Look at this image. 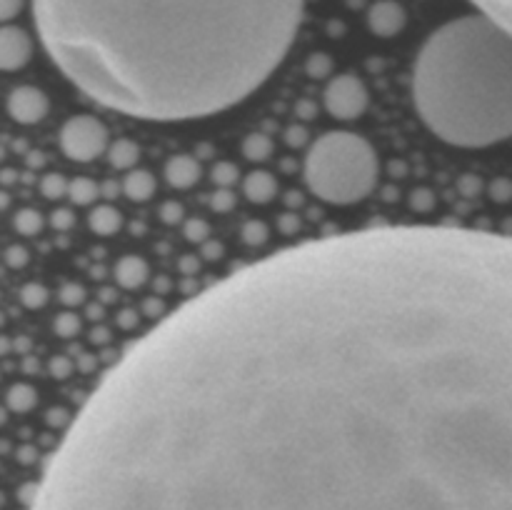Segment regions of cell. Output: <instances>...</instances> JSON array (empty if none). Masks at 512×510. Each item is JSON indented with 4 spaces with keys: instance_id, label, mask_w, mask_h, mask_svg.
<instances>
[{
    "instance_id": "obj_7",
    "label": "cell",
    "mask_w": 512,
    "mask_h": 510,
    "mask_svg": "<svg viewBox=\"0 0 512 510\" xmlns=\"http://www.w3.org/2000/svg\"><path fill=\"white\" fill-rule=\"evenodd\" d=\"M50 100L48 95L33 85H20L13 88L8 95V113L15 123L20 125H35L48 115Z\"/></svg>"
},
{
    "instance_id": "obj_33",
    "label": "cell",
    "mask_w": 512,
    "mask_h": 510,
    "mask_svg": "<svg viewBox=\"0 0 512 510\" xmlns=\"http://www.w3.org/2000/svg\"><path fill=\"white\" fill-rule=\"evenodd\" d=\"M50 223H53L55 230H68L70 225L75 223V218L68 208H60V210H53V215H50Z\"/></svg>"
},
{
    "instance_id": "obj_11",
    "label": "cell",
    "mask_w": 512,
    "mask_h": 510,
    "mask_svg": "<svg viewBox=\"0 0 512 510\" xmlns=\"http://www.w3.org/2000/svg\"><path fill=\"white\" fill-rule=\"evenodd\" d=\"M243 193L250 203L265 205L275 198V193H278V183H275V178L268 170H253V173L245 175Z\"/></svg>"
},
{
    "instance_id": "obj_5",
    "label": "cell",
    "mask_w": 512,
    "mask_h": 510,
    "mask_svg": "<svg viewBox=\"0 0 512 510\" xmlns=\"http://www.w3.org/2000/svg\"><path fill=\"white\" fill-rule=\"evenodd\" d=\"M108 148V128L93 115H75L60 128V150L75 163H90Z\"/></svg>"
},
{
    "instance_id": "obj_18",
    "label": "cell",
    "mask_w": 512,
    "mask_h": 510,
    "mask_svg": "<svg viewBox=\"0 0 512 510\" xmlns=\"http://www.w3.org/2000/svg\"><path fill=\"white\" fill-rule=\"evenodd\" d=\"M103 195V188H100L95 180L90 178H75L70 180V188H68V198L73 200L75 205H90L95 203V198Z\"/></svg>"
},
{
    "instance_id": "obj_24",
    "label": "cell",
    "mask_w": 512,
    "mask_h": 510,
    "mask_svg": "<svg viewBox=\"0 0 512 510\" xmlns=\"http://www.w3.org/2000/svg\"><path fill=\"white\" fill-rule=\"evenodd\" d=\"M238 168H235L233 163H228V160H225V163H218L213 168V183L218 185V188H230V185L235 183V180H238Z\"/></svg>"
},
{
    "instance_id": "obj_6",
    "label": "cell",
    "mask_w": 512,
    "mask_h": 510,
    "mask_svg": "<svg viewBox=\"0 0 512 510\" xmlns=\"http://www.w3.org/2000/svg\"><path fill=\"white\" fill-rule=\"evenodd\" d=\"M368 100L370 95L365 83L350 73L338 75L325 88V108L338 120H355L358 115H363L368 108Z\"/></svg>"
},
{
    "instance_id": "obj_17",
    "label": "cell",
    "mask_w": 512,
    "mask_h": 510,
    "mask_svg": "<svg viewBox=\"0 0 512 510\" xmlns=\"http://www.w3.org/2000/svg\"><path fill=\"white\" fill-rule=\"evenodd\" d=\"M470 3L478 5L480 13L490 15L512 33V0H470Z\"/></svg>"
},
{
    "instance_id": "obj_16",
    "label": "cell",
    "mask_w": 512,
    "mask_h": 510,
    "mask_svg": "<svg viewBox=\"0 0 512 510\" xmlns=\"http://www.w3.org/2000/svg\"><path fill=\"white\" fill-rule=\"evenodd\" d=\"M138 155H140V150L133 140H118V143L110 145V150H108L110 165L118 170L133 168V165L138 163Z\"/></svg>"
},
{
    "instance_id": "obj_21",
    "label": "cell",
    "mask_w": 512,
    "mask_h": 510,
    "mask_svg": "<svg viewBox=\"0 0 512 510\" xmlns=\"http://www.w3.org/2000/svg\"><path fill=\"white\" fill-rule=\"evenodd\" d=\"M18 298H20V303L25 305V308L38 310V308H43L45 303H48V288H45V285H40V283H28V285H23V288H20Z\"/></svg>"
},
{
    "instance_id": "obj_3",
    "label": "cell",
    "mask_w": 512,
    "mask_h": 510,
    "mask_svg": "<svg viewBox=\"0 0 512 510\" xmlns=\"http://www.w3.org/2000/svg\"><path fill=\"white\" fill-rule=\"evenodd\" d=\"M413 103L440 140L488 148L512 138V33L485 13L440 25L413 65Z\"/></svg>"
},
{
    "instance_id": "obj_23",
    "label": "cell",
    "mask_w": 512,
    "mask_h": 510,
    "mask_svg": "<svg viewBox=\"0 0 512 510\" xmlns=\"http://www.w3.org/2000/svg\"><path fill=\"white\" fill-rule=\"evenodd\" d=\"M53 330L60 338H73L80 330V318L75 313H60L58 318L53 320Z\"/></svg>"
},
{
    "instance_id": "obj_36",
    "label": "cell",
    "mask_w": 512,
    "mask_h": 510,
    "mask_svg": "<svg viewBox=\"0 0 512 510\" xmlns=\"http://www.w3.org/2000/svg\"><path fill=\"white\" fill-rule=\"evenodd\" d=\"M65 415H68V413H65L63 408H53V410H50V413H48V423H50V425H58V423H63V420H65Z\"/></svg>"
},
{
    "instance_id": "obj_13",
    "label": "cell",
    "mask_w": 512,
    "mask_h": 510,
    "mask_svg": "<svg viewBox=\"0 0 512 510\" xmlns=\"http://www.w3.org/2000/svg\"><path fill=\"white\" fill-rule=\"evenodd\" d=\"M123 193L133 203H148L155 193V178L150 170H130L123 180Z\"/></svg>"
},
{
    "instance_id": "obj_37",
    "label": "cell",
    "mask_w": 512,
    "mask_h": 510,
    "mask_svg": "<svg viewBox=\"0 0 512 510\" xmlns=\"http://www.w3.org/2000/svg\"><path fill=\"white\" fill-rule=\"evenodd\" d=\"M163 313V303L160 300H148L145 303V315H160Z\"/></svg>"
},
{
    "instance_id": "obj_26",
    "label": "cell",
    "mask_w": 512,
    "mask_h": 510,
    "mask_svg": "<svg viewBox=\"0 0 512 510\" xmlns=\"http://www.w3.org/2000/svg\"><path fill=\"white\" fill-rule=\"evenodd\" d=\"M28 260H30V253L28 248H23V245H10V248L5 250V265H8V268L20 270L28 265Z\"/></svg>"
},
{
    "instance_id": "obj_12",
    "label": "cell",
    "mask_w": 512,
    "mask_h": 510,
    "mask_svg": "<svg viewBox=\"0 0 512 510\" xmlns=\"http://www.w3.org/2000/svg\"><path fill=\"white\" fill-rule=\"evenodd\" d=\"M115 283L120 285V288H140V285L148 280L150 270H148V263H145L143 258H138V255H125V258H120L118 263H115Z\"/></svg>"
},
{
    "instance_id": "obj_9",
    "label": "cell",
    "mask_w": 512,
    "mask_h": 510,
    "mask_svg": "<svg viewBox=\"0 0 512 510\" xmlns=\"http://www.w3.org/2000/svg\"><path fill=\"white\" fill-rule=\"evenodd\" d=\"M408 23V15H405V8L395 0H378L373 3L368 13V25L375 35L380 38H393Z\"/></svg>"
},
{
    "instance_id": "obj_22",
    "label": "cell",
    "mask_w": 512,
    "mask_h": 510,
    "mask_svg": "<svg viewBox=\"0 0 512 510\" xmlns=\"http://www.w3.org/2000/svg\"><path fill=\"white\" fill-rule=\"evenodd\" d=\"M70 183H65L63 175L58 173H48L43 180H40V193L45 195L48 200H58L63 195H68Z\"/></svg>"
},
{
    "instance_id": "obj_25",
    "label": "cell",
    "mask_w": 512,
    "mask_h": 510,
    "mask_svg": "<svg viewBox=\"0 0 512 510\" xmlns=\"http://www.w3.org/2000/svg\"><path fill=\"white\" fill-rule=\"evenodd\" d=\"M268 235V225L260 223V220H250V223L243 225V240L248 245H263Z\"/></svg>"
},
{
    "instance_id": "obj_2",
    "label": "cell",
    "mask_w": 512,
    "mask_h": 510,
    "mask_svg": "<svg viewBox=\"0 0 512 510\" xmlns=\"http://www.w3.org/2000/svg\"><path fill=\"white\" fill-rule=\"evenodd\" d=\"M305 0H33L45 50L83 93L143 120L248 98L283 63Z\"/></svg>"
},
{
    "instance_id": "obj_19",
    "label": "cell",
    "mask_w": 512,
    "mask_h": 510,
    "mask_svg": "<svg viewBox=\"0 0 512 510\" xmlns=\"http://www.w3.org/2000/svg\"><path fill=\"white\" fill-rule=\"evenodd\" d=\"M243 153L248 155L250 160H255V163H258V160H265L270 153H273V140H270L265 133L248 135L243 143Z\"/></svg>"
},
{
    "instance_id": "obj_31",
    "label": "cell",
    "mask_w": 512,
    "mask_h": 510,
    "mask_svg": "<svg viewBox=\"0 0 512 510\" xmlns=\"http://www.w3.org/2000/svg\"><path fill=\"white\" fill-rule=\"evenodd\" d=\"M25 0H0V20L3 23H10L15 15H20Z\"/></svg>"
},
{
    "instance_id": "obj_30",
    "label": "cell",
    "mask_w": 512,
    "mask_h": 510,
    "mask_svg": "<svg viewBox=\"0 0 512 510\" xmlns=\"http://www.w3.org/2000/svg\"><path fill=\"white\" fill-rule=\"evenodd\" d=\"M48 368H50V375L58 380L70 378V373H73V363H70L68 358H63V355H55V358L50 360Z\"/></svg>"
},
{
    "instance_id": "obj_39",
    "label": "cell",
    "mask_w": 512,
    "mask_h": 510,
    "mask_svg": "<svg viewBox=\"0 0 512 510\" xmlns=\"http://www.w3.org/2000/svg\"><path fill=\"white\" fill-rule=\"evenodd\" d=\"M88 313H90V318H93V320H98L100 315H103V305H90V310H88Z\"/></svg>"
},
{
    "instance_id": "obj_15",
    "label": "cell",
    "mask_w": 512,
    "mask_h": 510,
    "mask_svg": "<svg viewBox=\"0 0 512 510\" xmlns=\"http://www.w3.org/2000/svg\"><path fill=\"white\" fill-rule=\"evenodd\" d=\"M38 403V395H35V388L28 383H15L8 388V395H5V405L13 413H28L30 408H35Z\"/></svg>"
},
{
    "instance_id": "obj_34",
    "label": "cell",
    "mask_w": 512,
    "mask_h": 510,
    "mask_svg": "<svg viewBox=\"0 0 512 510\" xmlns=\"http://www.w3.org/2000/svg\"><path fill=\"white\" fill-rule=\"evenodd\" d=\"M90 343H93V345H108L110 343V330L103 328V325H95V328L90 330Z\"/></svg>"
},
{
    "instance_id": "obj_20",
    "label": "cell",
    "mask_w": 512,
    "mask_h": 510,
    "mask_svg": "<svg viewBox=\"0 0 512 510\" xmlns=\"http://www.w3.org/2000/svg\"><path fill=\"white\" fill-rule=\"evenodd\" d=\"M13 228L18 230L20 235H35L43 228V218H40L38 210L23 208L13 215Z\"/></svg>"
},
{
    "instance_id": "obj_4",
    "label": "cell",
    "mask_w": 512,
    "mask_h": 510,
    "mask_svg": "<svg viewBox=\"0 0 512 510\" xmlns=\"http://www.w3.org/2000/svg\"><path fill=\"white\" fill-rule=\"evenodd\" d=\"M305 183L330 205H353L368 198L378 183V155L360 135L330 130L320 135L305 158Z\"/></svg>"
},
{
    "instance_id": "obj_10",
    "label": "cell",
    "mask_w": 512,
    "mask_h": 510,
    "mask_svg": "<svg viewBox=\"0 0 512 510\" xmlns=\"http://www.w3.org/2000/svg\"><path fill=\"white\" fill-rule=\"evenodd\" d=\"M198 178L200 163L193 155H175V158H170L168 165H165V180L178 190L190 188V185L198 183Z\"/></svg>"
},
{
    "instance_id": "obj_29",
    "label": "cell",
    "mask_w": 512,
    "mask_h": 510,
    "mask_svg": "<svg viewBox=\"0 0 512 510\" xmlns=\"http://www.w3.org/2000/svg\"><path fill=\"white\" fill-rule=\"evenodd\" d=\"M233 205H235V195L230 193L228 188H220L218 193L213 195V200H210V208L220 210V213H228V210H233Z\"/></svg>"
},
{
    "instance_id": "obj_38",
    "label": "cell",
    "mask_w": 512,
    "mask_h": 510,
    "mask_svg": "<svg viewBox=\"0 0 512 510\" xmlns=\"http://www.w3.org/2000/svg\"><path fill=\"white\" fill-rule=\"evenodd\" d=\"M205 253H208V255H205V258L213 260V258H218V255H215V253H223V248H220V245H208V248H205Z\"/></svg>"
},
{
    "instance_id": "obj_27",
    "label": "cell",
    "mask_w": 512,
    "mask_h": 510,
    "mask_svg": "<svg viewBox=\"0 0 512 510\" xmlns=\"http://www.w3.org/2000/svg\"><path fill=\"white\" fill-rule=\"evenodd\" d=\"M183 230H185V238H188L190 243H203V240L210 235L208 223H205V220H200V218L188 220Z\"/></svg>"
},
{
    "instance_id": "obj_28",
    "label": "cell",
    "mask_w": 512,
    "mask_h": 510,
    "mask_svg": "<svg viewBox=\"0 0 512 510\" xmlns=\"http://www.w3.org/2000/svg\"><path fill=\"white\" fill-rule=\"evenodd\" d=\"M85 300V290L83 285L78 283H68L60 288V303L68 305V308H73V305H80Z\"/></svg>"
},
{
    "instance_id": "obj_8",
    "label": "cell",
    "mask_w": 512,
    "mask_h": 510,
    "mask_svg": "<svg viewBox=\"0 0 512 510\" xmlns=\"http://www.w3.org/2000/svg\"><path fill=\"white\" fill-rule=\"evenodd\" d=\"M33 58V40L18 25H5L0 30V68L20 70Z\"/></svg>"
},
{
    "instance_id": "obj_1",
    "label": "cell",
    "mask_w": 512,
    "mask_h": 510,
    "mask_svg": "<svg viewBox=\"0 0 512 510\" xmlns=\"http://www.w3.org/2000/svg\"><path fill=\"white\" fill-rule=\"evenodd\" d=\"M28 510H512V235L383 225L165 315Z\"/></svg>"
},
{
    "instance_id": "obj_35",
    "label": "cell",
    "mask_w": 512,
    "mask_h": 510,
    "mask_svg": "<svg viewBox=\"0 0 512 510\" xmlns=\"http://www.w3.org/2000/svg\"><path fill=\"white\" fill-rule=\"evenodd\" d=\"M135 323H138V315H135V310H120V315H118L120 328L130 330V328H135Z\"/></svg>"
},
{
    "instance_id": "obj_14",
    "label": "cell",
    "mask_w": 512,
    "mask_h": 510,
    "mask_svg": "<svg viewBox=\"0 0 512 510\" xmlns=\"http://www.w3.org/2000/svg\"><path fill=\"white\" fill-rule=\"evenodd\" d=\"M88 225L95 235H113L123 225V218H120V213L113 205H100V208H93V213L88 215Z\"/></svg>"
},
{
    "instance_id": "obj_32",
    "label": "cell",
    "mask_w": 512,
    "mask_h": 510,
    "mask_svg": "<svg viewBox=\"0 0 512 510\" xmlns=\"http://www.w3.org/2000/svg\"><path fill=\"white\" fill-rule=\"evenodd\" d=\"M160 218H163L168 225L180 223V220H183V205H180V203H165L163 208H160Z\"/></svg>"
}]
</instances>
